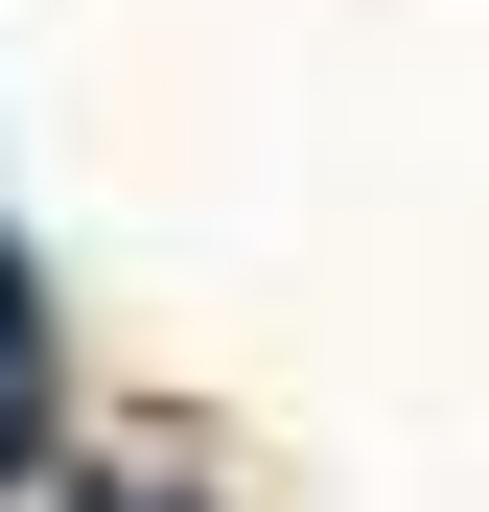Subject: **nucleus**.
<instances>
[{
	"label": "nucleus",
	"mask_w": 489,
	"mask_h": 512,
	"mask_svg": "<svg viewBox=\"0 0 489 512\" xmlns=\"http://www.w3.org/2000/svg\"><path fill=\"white\" fill-rule=\"evenodd\" d=\"M24 419H47V303H24V256H0V466H24Z\"/></svg>",
	"instance_id": "f257e3e1"
},
{
	"label": "nucleus",
	"mask_w": 489,
	"mask_h": 512,
	"mask_svg": "<svg viewBox=\"0 0 489 512\" xmlns=\"http://www.w3.org/2000/svg\"><path fill=\"white\" fill-rule=\"evenodd\" d=\"M94 512H163V489H94Z\"/></svg>",
	"instance_id": "f03ea898"
}]
</instances>
